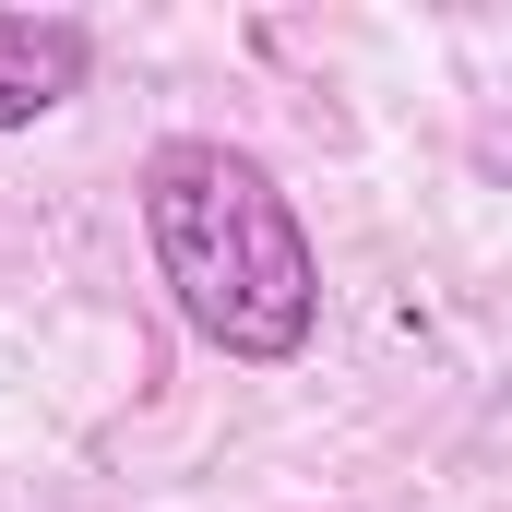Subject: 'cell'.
Instances as JSON below:
<instances>
[{
	"label": "cell",
	"mask_w": 512,
	"mask_h": 512,
	"mask_svg": "<svg viewBox=\"0 0 512 512\" xmlns=\"http://www.w3.org/2000/svg\"><path fill=\"white\" fill-rule=\"evenodd\" d=\"M143 239H155V286L179 298V322L227 358H298L322 322V262L298 203L274 191V167L239 143H155L143 155Z\"/></svg>",
	"instance_id": "1"
},
{
	"label": "cell",
	"mask_w": 512,
	"mask_h": 512,
	"mask_svg": "<svg viewBox=\"0 0 512 512\" xmlns=\"http://www.w3.org/2000/svg\"><path fill=\"white\" fill-rule=\"evenodd\" d=\"M96 72V36L72 12H0V131H36L48 108H72Z\"/></svg>",
	"instance_id": "2"
}]
</instances>
